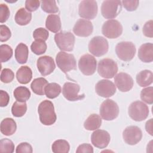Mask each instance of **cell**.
I'll return each mask as SVG.
<instances>
[{"label":"cell","mask_w":153,"mask_h":153,"mask_svg":"<svg viewBox=\"0 0 153 153\" xmlns=\"http://www.w3.org/2000/svg\"><path fill=\"white\" fill-rule=\"evenodd\" d=\"M100 115L106 121L115 119L119 114V108L116 102L111 99H106L102 102L100 107Z\"/></svg>","instance_id":"obj_6"},{"label":"cell","mask_w":153,"mask_h":153,"mask_svg":"<svg viewBox=\"0 0 153 153\" xmlns=\"http://www.w3.org/2000/svg\"><path fill=\"white\" fill-rule=\"evenodd\" d=\"M139 59L145 63H149L153 60V44L145 43L142 44L138 51Z\"/></svg>","instance_id":"obj_20"},{"label":"cell","mask_w":153,"mask_h":153,"mask_svg":"<svg viewBox=\"0 0 153 153\" xmlns=\"http://www.w3.org/2000/svg\"><path fill=\"white\" fill-rule=\"evenodd\" d=\"M16 152L17 153H32V146L27 142H22L17 145Z\"/></svg>","instance_id":"obj_43"},{"label":"cell","mask_w":153,"mask_h":153,"mask_svg":"<svg viewBox=\"0 0 153 153\" xmlns=\"http://www.w3.org/2000/svg\"><path fill=\"white\" fill-rule=\"evenodd\" d=\"M14 78V74L12 70L8 68H5L1 71V81L4 83L11 82Z\"/></svg>","instance_id":"obj_39"},{"label":"cell","mask_w":153,"mask_h":153,"mask_svg":"<svg viewBox=\"0 0 153 153\" xmlns=\"http://www.w3.org/2000/svg\"><path fill=\"white\" fill-rule=\"evenodd\" d=\"M38 112L41 123L45 126L53 124L57 119L53 103L48 100L41 102L38 105Z\"/></svg>","instance_id":"obj_1"},{"label":"cell","mask_w":153,"mask_h":153,"mask_svg":"<svg viewBox=\"0 0 153 153\" xmlns=\"http://www.w3.org/2000/svg\"><path fill=\"white\" fill-rule=\"evenodd\" d=\"M54 41L60 50L71 51L74 49L75 38L70 32H60L56 33Z\"/></svg>","instance_id":"obj_4"},{"label":"cell","mask_w":153,"mask_h":153,"mask_svg":"<svg viewBox=\"0 0 153 153\" xmlns=\"http://www.w3.org/2000/svg\"><path fill=\"white\" fill-rule=\"evenodd\" d=\"M123 137L127 144L134 145L141 140L142 137V132L140 128L137 126H128L123 131Z\"/></svg>","instance_id":"obj_14"},{"label":"cell","mask_w":153,"mask_h":153,"mask_svg":"<svg viewBox=\"0 0 153 153\" xmlns=\"http://www.w3.org/2000/svg\"><path fill=\"white\" fill-rule=\"evenodd\" d=\"M122 8L120 1H104L101 6V13L103 17L108 19L115 18Z\"/></svg>","instance_id":"obj_9"},{"label":"cell","mask_w":153,"mask_h":153,"mask_svg":"<svg viewBox=\"0 0 153 153\" xmlns=\"http://www.w3.org/2000/svg\"><path fill=\"white\" fill-rule=\"evenodd\" d=\"M108 48L109 44L108 41L100 36L93 37L88 44L89 51L97 57L105 54L108 52Z\"/></svg>","instance_id":"obj_8"},{"label":"cell","mask_w":153,"mask_h":153,"mask_svg":"<svg viewBox=\"0 0 153 153\" xmlns=\"http://www.w3.org/2000/svg\"><path fill=\"white\" fill-rule=\"evenodd\" d=\"M13 56V49L7 44H2L0 46V61L1 63L9 60Z\"/></svg>","instance_id":"obj_35"},{"label":"cell","mask_w":153,"mask_h":153,"mask_svg":"<svg viewBox=\"0 0 153 153\" xmlns=\"http://www.w3.org/2000/svg\"><path fill=\"white\" fill-rule=\"evenodd\" d=\"M28 54V47L23 43H20L15 49V58L17 62L20 64H24L26 63Z\"/></svg>","instance_id":"obj_24"},{"label":"cell","mask_w":153,"mask_h":153,"mask_svg":"<svg viewBox=\"0 0 153 153\" xmlns=\"http://www.w3.org/2000/svg\"><path fill=\"white\" fill-rule=\"evenodd\" d=\"M97 72L103 78H112L118 72V65L112 59H103L98 63Z\"/></svg>","instance_id":"obj_7"},{"label":"cell","mask_w":153,"mask_h":153,"mask_svg":"<svg viewBox=\"0 0 153 153\" xmlns=\"http://www.w3.org/2000/svg\"><path fill=\"white\" fill-rule=\"evenodd\" d=\"M10 100V96L7 92L1 90L0 91V106L1 107H5L6 106Z\"/></svg>","instance_id":"obj_46"},{"label":"cell","mask_w":153,"mask_h":153,"mask_svg":"<svg viewBox=\"0 0 153 153\" xmlns=\"http://www.w3.org/2000/svg\"><path fill=\"white\" fill-rule=\"evenodd\" d=\"M49 36L48 30L43 27H38L36 29L33 33V38L35 40H42L45 41Z\"/></svg>","instance_id":"obj_38"},{"label":"cell","mask_w":153,"mask_h":153,"mask_svg":"<svg viewBox=\"0 0 153 153\" xmlns=\"http://www.w3.org/2000/svg\"><path fill=\"white\" fill-rule=\"evenodd\" d=\"M152 119H150L145 124V129L148 133H149L151 136H152Z\"/></svg>","instance_id":"obj_48"},{"label":"cell","mask_w":153,"mask_h":153,"mask_svg":"<svg viewBox=\"0 0 153 153\" xmlns=\"http://www.w3.org/2000/svg\"><path fill=\"white\" fill-rule=\"evenodd\" d=\"M93 30V26L91 22L85 19H79L73 27L74 33L81 37L90 36Z\"/></svg>","instance_id":"obj_19"},{"label":"cell","mask_w":153,"mask_h":153,"mask_svg":"<svg viewBox=\"0 0 153 153\" xmlns=\"http://www.w3.org/2000/svg\"><path fill=\"white\" fill-rule=\"evenodd\" d=\"M143 33L145 36L152 38L153 37V22L149 20L145 23L143 27Z\"/></svg>","instance_id":"obj_44"},{"label":"cell","mask_w":153,"mask_h":153,"mask_svg":"<svg viewBox=\"0 0 153 153\" xmlns=\"http://www.w3.org/2000/svg\"><path fill=\"white\" fill-rule=\"evenodd\" d=\"M16 78L20 84H27L32 79V71L27 66H21L16 72Z\"/></svg>","instance_id":"obj_22"},{"label":"cell","mask_w":153,"mask_h":153,"mask_svg":"<svg viewBox=\"0 0 153 153\" xmlns=\"http://www.w3.org/2000/svg\"><path fill=\"white\" fill-rule=\"evenodd\" d=\"M11 36V33L10 29L5 25H1L0 26V41L5 42L8 41Z\"/></svg>","instance_id":"obj_40"},{"label":"cell","mask_w":153,"mask_h":153,"mask_svg":"<svg viewBox=\"0 0 153 153\" xmlns=\"http://www.w3.org/2000/svg\"><path fill=\"white\" fill-rule=\"evenodd\" d=\"M13 94L16 100L21 102H26L30 97V92L29 90L24 86H19L17 87L14 90Z\"/></svg>","instance_id":"obj_29"},{"label":"cell","mask_w":153,"mask_h":153,"mask_svg":"<svg viewBox=\"0 0 153 153\" xmlns=\"http://www.w3.org/2000/svg\"><path fill=\"white\" fill-rule=\"evenodd\" d=\"M128 113L130 118L136 121L145 120L149 114L148 106L141 101L132 102L128 107Z\"/></svg>","instance_id":"obj_3"},{"label":"cell","mask_w":153,"mask_h":153,"mask_svg":"<svg viewBox=\"0 0 153 153\" xmlns=\"http://www.w3.org/2000/svg\"><path fill=\"white\" fill-rule=\"evenodd\" d=\"M45 26L48 30L57 33L61 29V20L58 15L50 14L47 16L45 21Z\"/></svg>","instance_id":"obj_23"},{"label":"cell","mask_w":153,"mask_h":153,"mask_svg":"<svg viewBox=\"0 0 153 153\" xmlns=\"http://www.w3.org/2000/svg\"><path fill=\"white\" fill-rule=\"evenodd\" d=\"M140 98L142 100L148 104L153 103V88L149 87L142 90L140 92Z\"/></svg>","instance_id":"obj_37"},{"label":"cell","mask_w":153,"mask_h":153,"mask_svg":"<svg viewBox=\"0 0 153 153\" xmlns=\"http://www.w3.org/2000/svg\"><path fill=\"white\" fill-rule=\"evenodd\" d=\"M14 151V144L10 139L5 138L0 140V152L12 153Z\"/></svg>","instance_id":"obj_36"},{"label":"cell","mask_w":153,"mask_h":153,"mask_svg":"<svg viewBox=\"0 0 153 153\" xmlns=\"http://www.w3.org/2000/svg\"><path fill=\"white\" fill-rule=\"evenodd\" d=\"M80 86L76 84L67 82L64 84L62 93L64 97L69 101H76L82 100L85 97V94H79Z\"/></svg>","instance_id":"obj_13"},{"label":"cell","mask_w":153,"mask_h":153,"mask_svg":"<svg viewBox=\"0 0 153 153\" xmlns=\"http://www.w3.org/2000/svg\"><path fill=\"white\" fill-rule=\"evenodd\" d=\"M95 90L99 96L103 97H109L115 93L116 87L109 80L101 79L96 84Z\"/></svg>","instance_id":"obj_15"},{"label":"cell","mask_w":153,"mask_h":153,"mask_svg":"<svg viewBox=\"0 0 153 153\" xmlns=\"http://www.w3.org/2000/svg\"><path fill=\"white\" fill-rule=\"evenodd\" d=\"M36 66L39 72L42 76L50 75L54 71L56 68L53 59L48 56L39 57L37 60Z\"/></svg>","instance_id":"obj_18"},{"label":"cell","mask_w":153,"mask_h":153,"mask_svg":"<svg viewBox=\"0 0 153 153\" xmlns=\"http://www.w3.org/2000/svg\"><path fill=\"white\" fill-rule=\"evenodd\" d=\"M42 10L47 13H56L59 11V8L54 0H44L41 1Z\"/></svg>","instance_id":"obj_33"},{"label":"cell","mask_w":153,"mask_h":153,"mask_svg":"<svg viewBox=\"0 0 153 153\" xmlns=\"http://www.w3.org/2000/svg\"><path fill=\"white\" fill-rule=\"evenodd\" d=\"M102 34L110 39L119 37L123 32L121 24L116 20H109L105 22L102 27Z\"/></svg>","instance_id":"obj_10"},{"label":"cell","mask_w":153,"mask_h":153,"mask_svg":"<svg viewBox=\"0 0 153 153\" xmlns=\"http://www.w3.org/2000/svg\"><path fill=\"white\" fill-rule=\"evenodd\" d=\"M62 88L60 85L55 82L48 84L44 88V93L47 97L49 99H54L57 97L60 94Z\"/></svg>","instance_id":"obj_30"},{"label":"cell","mask_w":153,"mask_h":153,"mask_svg":"<svg viewBox=\"0 0 153 153\" xmlns=\"http://www.w3.org/2000/svg\"><path fill=\"white\" fill-rule=\"evenodd\" d=\"M79 16L86 19H94L97 13V4L95 1H82L79 5Z\"/></svg>","instance_id":"obj_12"},{"label":"cell","mask_w":153,"mask_h":153,"mask_svg":"<svg viewBox=\"0 0 153 153\" xmlns=\"http://www.w3.org/2000/svg\"><path fill=\"white\" fill-rule=\"evenodd\" d=\"M47 84V80L44 78L41 77L34 79L30 84V87L33 92L36 94L44 95L45 94L44 88Z\"/></svg>","instance_id":"obj_28"},{"label":"cell","mask_w":153,"mask_h":153,"mask_svg":"<svg viewBox=\"0 0 153 153\" xmlns=\"http://www.w3.org/2000/svg\"><path fill=\"white\" fill-rule=\"evenodd\" d=\"M152 72L149 70H143L140 71L136 75L137 83L140 87H146L152 83Z\"/></svg>","instance_id":"obj_25"},{"label":"cell","mask_w":153,"mask_h":153,"mask_svg":"<svg viewBox=\"0 0 153 153\" xmlns=\"http://www.w3.org/2000/svg\"><path fill=\"white\" fill-rule=\"evenodd\" d=\"M114 81L118 90L123 92H127L130 90L134 84L132 77L124 72H120L116 75L114 78Z\"/></svg>","instance_id":"obj_17"},{"label":"cell","mask_w":153,"mask_h":153,"mask_svg":"<svg viewBox=\"0 0 153 153\" xmlns=\"http://www.w3.org/2000/svg\"><path fill=\"white\" fill-rule=\"evenodd\" d=\"M56 61L59 69L65 74L70 71L76 69V60L72 54L60 51L56 55Z\"/></svg>","instance_id":"obj_2"},{"label":"cell","mask_w":153,"mask_h":153,"mask_svg":"<svg viewBox=\"0 0 153 153\" xmlns=\"http://www.w3.org/2000/svg\"><path fill=\"white\" fill-rule=\"evenodd\" d=\"M102 124L101 117L95 114L90 115L84 123V128L87 130H94L98 129Z\"/></svg>","instance_id":"obj_27"},{"label":"cell","mask_w":153,"mask_h":153,"mask_svg":"<svg viewBox=\"0 0 153 153\" xmlns=\"http://www.w3.org/2000/svg\"><path fill=\"white\" fill-rule=\"evenodd\" d=\"M123 7L128 11H133L137 9L139 6V1L137 0H124L121 2Z\"/></svg>","instance_id":"obj_42"},{"label":"cell","mask_w":153,"mask_h":153,"mask_svg":"<svg viewBox=\"0 0 153 153\" xmlns=\"http://www.w3.org/2000/svg\"><path fill=\"white\" fill-rule=\"evenodd\" d=\"M76 152H88L93 153V148L92 146L88 143H83L78 146Z\"/></svg>","instance_id":"obj_47"},{"label":"cell","mask_w":153,"mask_h":153,"mask_svg":"<svg viewBox=\"0 0 153 153\" xmlns=\"http://www.w3.org/2000/svg\"><path fill=\"white\" fill-rule=\"evenodd\" d=\"M30 48L32 51L35 54L41 55L46 51L47 44L44 41L35 40L32 43Z\"/></svg>","instance_id":"obj_34"},{"label":"cell","mask_w":153,"mask_h":153,"mask_svg":"<svg viewBox=\"0 0 153 153\" xmlns=\"http://www.w3.org/2000/svg\"><path fill=\"white\" fill-rule=\"evenodd\" d=\"M27 111V105L26 102L19 101L15 102L11 108V113L16 117H21L23 116Z\"/></svg>","instance_id":"obj_32"},{"label":"cell","mask_w":153,"mask_h":153,"mask_svg":"<svg viewBox=\"0 0 153 153\" xmlns=\"http://www.w3.org/2000/svg\"><path fill=\"white\" fill-rule=\"evenodd\" d=\"M15 22L20 26H25L30 22L32 14L27 11L25 8H21L17 10L15 15Z\"/></svg>","instance_id":"obj_26"},{"label":"cell","mask_w":153,"mask_h":153,"mask_svg":"<svg viewBox=\"0 0 153 153\" xmlns=\"http://www.w3.org/2000/svg\"><path fill=\"white\" fill-rule=\"evenodd\" d=\"M40 2L38 0H27L25 2V7L28 11H35L38 8Z\"/></svg>","instance_id":"obj_45"},{"label":"cell","mask_w":153,"mask_h":153,"mask_svg":"<svg viewBox=\"0 0 153 153\" xmlns=\"http://www.w3.org/2000/svg\"><path fill=\"white\" fill-rule=\"evenodd\" d=\"M17 129L16 121L11 118H4L1 123V131L5 136L13 134Z\"/></svg>","instance_id":"obj_21"},{"label":"cell","mask_w":153,"mask_h":153,"mask_svg":"<svg viewBox=\"0 0 153 153\" xmlns=\"http://www.w3.org/2000/svg\"><path fill=\"white\" fill-rule=\"evenodd\" d=\"M115 52L120 59L125 62H129L133 59L135 55L136 47L131 42L123 41L117 44Z\"/></svg>","instance_id":"obj_5"},{"label":"cell","mask_w":153,"mask_h":153,"mask_svg":"<svg viewBox=\"0 0 153 153\" xmlns=\"http://www.w3.org/2000/svg\"><path fill=\"white\" fill-rule=\"evenodd\" d=\"M111 140L109 133L103 130H95L91 136V140L93 145L97 148H106Z\"/></svg>","instance_id":"obj_16"},{"label":"cell","mask_w":153,"mask_h":153,"mask_svg":"<svg viewBox=\"0 0 153 153\" xmlns=\"http://www.w3.org/2000/svg\"><path fill=\"white\" fill-rule=\"evenodd\" d=\"M51 149L54 153H68L69 151L70 145L66 140L59 139L53 142Z\"/></svg>","instance_id":"obj_31"},{"label":"cell","mask_w":153,"mask_h":153,"mask_svg":"<svg viewBox=\"0 0 153 153\" xmlns=\"http://www.w3.org/2000/svg\"><path fill=\"white\" fill-rule=\"evenodd\" d=\"M10 14V10L5 4L0 5V22L1 23L5 22L9 18Z\"/></svg>","instance_id":"obj_41"},{"label":"cell","mask_w":153,"mask_h":153,"mask_svg":"<svg viewBox=\"0 0 153 153\" xmlns=\"http://www.w3.org/2000/svg\"><path fill=\"white\" fill-rule=\"evenodd\" d=\"M96 59L89 54L82 56L78 61V68L85 75H93L96 69Z\"/></svg>","instance_id":"obj_11"}]
</instances>
